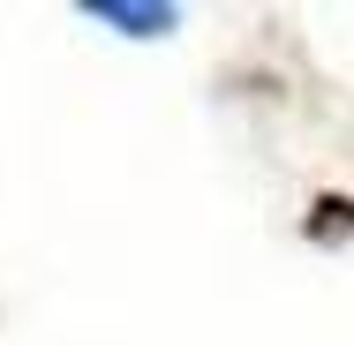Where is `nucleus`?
<instances>
[{
    "mask_svg": "<svg viewBox=\"0 0 354 346\" xmlns=\"http://www.w3.org/2000/svg\"><path fill=\"white\" fill-rule=\"evenodd\" d=\"M91 23H113L121 38H166L174 30V8L166 0H83Z\"/></svg>",
    "mask_w": 354,
    "mask_h": 346,
    "instance_id": "1",
    "label": "nucleus"
},
{
    "mask_svg": "<svg viewBox=\"0 0 354 346\" xmlns=\"http://www.w3.org/2000/svg\"><path fill=\"white\" fill-rule=\"evenodd\" d=\"M301 233H309L317 249L354 241V196H317V204H309V218H301Z\"/></svg>",
    "mask_w": 354,
    "mask_h": 346,
    "instance_id": "2",
    "label": "nucleus"
}]
</instances>
